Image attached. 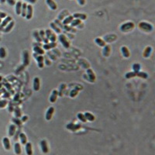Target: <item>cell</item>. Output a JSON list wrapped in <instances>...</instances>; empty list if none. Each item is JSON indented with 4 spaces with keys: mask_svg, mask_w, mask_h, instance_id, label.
Returning a JSON list of instances; mask_svg holds the SVG:
<instances>
[{
    "mask_svg": "<svg viewBox=\"0 0 155 155\" xmlns=\"http://www.w3.org/2000/svg\"><path fill=\"white\" fill-rule=\"evenodd\" d=\"M134 27H135V25L133 22H127V23H123L120 26V30L123 33L130 32L131 30H133Z\"/></svg>",
    "mask_w": 155,
    "mask_h": 155,
    "instance_id": "cell-1",
    "label": "cell"
},
{
    "mask_svg": "<svg viewBox=\"0 0 155 155\" xmlns=\"http://www.w3.org/2000/svg\"><path fill=\"white\" fill-rule=\"evenodd\" d=\"M139 28L140 29H142L144 31H146V32H151L153 30V26L148 23L146 22H141L139 23Z\"/></svg>",
    "mask_w": 155,
    "mask_h": 155,
    "instance_id": "cell-2",
    "label": "cell"
},
{
    "mask_svg": "<svg viewBox=\"0 0 155 155\" xmlns=\"http://www.w3.org/2000/svg\"><path fill=\"white\" fill-rule=\"evenodd\" d=\"M59 40H60L61 44L63 45L65 48L70 47V42H69V40L67 38V37H66L65 35L60 34V36H59Z\"/></svg>",
    "mask_w": 155,
    "mask_h": 155,
    "instance_id": "cell-3",
    "label": "cell"
},
{
    "mask_svg": "<svg viewBox=\"0 0 155 155\" xmlns=\"http://www.w3.org/2000/svg\"><path fill=\"white\" fill-rule=\"evenodd\" d=\"M54 108L53 106L49 107L47 111V113H46V115H45L46 120H47V121H50L52 119V116H53V115H54Z\"/></svg>",
    "mask_w": 155,
    "mask_h": 155,
    "instance_id": "cell-4",
    "label": "cell"
},
{
    "mask_svg": "<svg viewBox=\"0 0 155 155\" xmlns=\"http://www.w3.org/2000/svg\"><path fill=\"white\" fill-rule=\"evenodd\" d=\"M33 14H34V8H33V6L31 5H27V9H26V19H32Z\"/></svg>",
    "mask_w": 155,
    "mask_h": 155,
    "instance_id": "cell-5",
    "label": "cell"
},
{
    "mask_svg": "<svg viewBox=\"0 0 155 155\" xmlns=\"http://www.w3.org/2000/svg\"><path fill=\"white\" fill-rule=\"evenodd\" d=\"M30 62V59H29V54L28 51H23V66H28Z\"/></svg>",
    "mask_w": 155,
    "mask_h": 155,
    "instance_id": "cell-6",
    "label": "cell"
},
{
    "mask_svg": "<svg viewBox=\"0 0 155 155\" xmlns=\"http://www.w3.org/2000/svg\"><path fill=\"white\" fill-rule=\"evenodd\" d=\"M57 97H58V90H53L52 92H51V95L50 96V98H49V100L51 103H54L56 101L57 99Z\"/></svg>",
    "mask_w": 155,
    "mask_h": 155,
    "instance_id": "cell-7",
    "label": "cell"
},
{
    "mask_svg": "<svg viewBox=\"0 0 155 155\" xmlns=\"http://www.w3.org/2000/svg\"><path fill=\"white\" fill-rule=\"evenodd\" d=\"M33 86H34V91H39L40 88V78L38 77H36L34 78V85H33Z\"/></svg>",
    "mask_w": 155,
    "mask_h": 155,
    "instance_id": "cell-8",
    "label": "cell"
},
{
    "mask_svg": "<svg viewBox=\"0 0 155 155\" xmlns=\"http://www.w3.org/2000/svg\"><path fill=\"white\" fill-rule=\"evenodd\" d=\"M40 146H41V150H42V151H43V153L47 154L48 151H49V148H48V146H47V141H46L45 140H41V142H40Z\"/></svg>",
    "mask_w": 155,
    "mask_h": 155,
    "instance_id": "cell-9",
    "label": "cell"
},
{
    "mask_svg": "<svg viewBox=\"0 0 155 155\" xmlns=\"http://www.w3.org/2000/svg\"><path fill=\"white\" fill-rule=\"evenodd\" d=\"M87 75H88V77L89 78L90 81L94 82L95 81L96 77H95V75L92 70H91V69H87Z\"/></svg>",
    "mask_w": 155,
    "mask_h": 155,
    "instance_id": "cell-10",
    "label": "cell"
},
{
    "mask_svg": "<svg viewBox=\"0 0 155 155\" xmlns=\"http://www.w3.org/2000/svg\"><path fill=\"white\" fill-rule=\"evenodd\" d=\"M73 17L80 19V20H85L87 19V15L85 14V13H79V12H76L73 14Z\"/></svg>",
    "mask_w": 155,
    "mask_h": 155,
    "instance_id": "cell-11",
    "label": "cell"
},
{
    "mask_svg": "<svg viewBox=\"0 0 155 155\" xmlns=\"http://www.w3.org/2000/svg\"><path fill=\"white\" fill-rule=\"evenodd\" d=\"M121 52H122V54L124 57L126 58H128L130 56V51L129 49H128L126 47H125V46H123V47H121Z\"/></svg>",
    "mask_w": 155,
    "mask_h": 155,
    "instance_id": "cell-12",
    "label": "cell"
},
{
    "mask_svg": "<svg viewBox=\"0 0 155 155\" xmlns=\"http://www.w3.org/2000/svg\"><path fill=\"white\" fill-rule=\"evenodd\" d=\"M37 65L39 68H44V57L42 55H39L37 57Z\"/></svg>",
    "mask_w": 155,
    "mask_h": 155,
    "instance_id": "cell-13",
    "label": "cell"
},
{
    "mask_svg": "<svg viewBox=\"0 0 155 155\" xmlns=\"http://www.w3.org/2000/svg\"><path fill=\"white\" fill-rule=\"evenodd\" d=\"M46 2H47V6L52 9V10H56V9H57V6L54 0H46Z\"/></svg>",
    "mask_w": 155,
    "mask_h": 155,
    "instance_id": "cell-14",
    "label": "cell"
},
{
    "mask_svg": "<svg viewBox=\"0 0 155 155\" xmlns=\"http://www.w3.org/2000/svg\"><path fill=\"white\" fill-rule=\"evenodd\" d=\"M44 50H51L52 48H54L55 47H57V43L56 42H49L48 44H44Z\"/></svg>",
    "mask_w": 155,
    "mask_h": 155,
    "instance_id": "cell-15",
    "label": "cell"
},
{
    "mask_svg": "<svg viewBox=\"0 0 155 155\" xmlns=\"http://www.w3.org/2000/svg\"><path fill=\"white\" fill-rule=\"evenodd\" d=\"M2 143H3V145H4V147H5L6 150H10V148H11L10 141H9L8 137H4V138H3Z\"/></svg>",
    "mask_w": 155,
    "mask_h": 155,
    "instance_id": "cell-16",
    "label": "cell"
},
{
    "mask_svg": "<svg viewBox=\"0 0 155 155\" xmlns=\"http://www.w3.org/2000/svg\"><path fill=\"white\" fill-rule=\"evenodd\" d=\"M25 149L27 155H33V148L31 143H26L25 144Z\"/></svg>",
    "mask_w": 155,
    "mask_h": 155,
    "instance_id": "cell-17",
    "label": "cell"
},
{
    "mask_svg": "<svg viewBox=\"0 0 155 155\" xmlns=\"http://www.w3.org/2000/svg\"><path fill=\"white\" fill-rule=\"evenodd\" d=\"M12 20V18L11 17V16H6L4 20L2 21V23H1V27L2 28L6 27V26H7Z\"/></svg>",
    "mask_w": 155,
    "mask_h": 155,
    "instance_id": "cell-18",
    "label": "cell"
},
{
    "mask_svg": "<svg viewBox=\"0 0 155 155\" xmlns=\"http://www.w3.org/2000/svg\"><path fill=\"white\" fill-rule=\"evenodd\" d=\"M116 36L114 35V34H109V35H107L105 36V38H104V41L105 42H113L115 41L116 40Z\"/></svg>",
    "mask_w": 155,
    "mask_h": 155,
    "instance_id": "cell-19",
    "label": "cell"
},
{
    "mask_svg": "<svg viewBox=\"0 0 155 155\" xmlns=\"http://www.w3.org/2000/svg\"><path fill=\"white\" fill-rule=\"evenodd\" d=\"M16 130V126L15 124H11L9 127V136L12 137L14 136Z\"/></svg>",
    "mask_w": 155,
    "mask_h": 155,
    "instance_id": "cell-20",
    "label": "cell"
},
{
    "mask_svg": "<svg viewBox=\"0 0 155 155\" xmlns=\"http://www.w3.org/2000/svg\"><path fill=\"white\" fill-rule=\"evenodd\" d=\"M151 53H152V48H151L150 47H147L146 48H145V50L143 53L144 57H145V58L149 57L151 54Z\"/></svg>",
    "mask_w": 155,
    "mask_h": 155,
    "instance_id": "cell-21",
    "label": "cell"
},
{
    "mask_svg": "<svg viewBox=\"0 0 155 155\" xmlns=\"http://www.w3.org/2000/svg\"><path fill=\"white\" fill-rule=\"evenodd\" d=\"M22 5H23V3H22L21 1H19L17 2H16V15H20L21 14Z\"/></svg>",
    "mask_w": 155,
    "mask_h": 155,
    "instance_id": "cell-22",
    "label": "cell"
},
{
    "mask_svg": "<svg viewBox=\"0 0 155 155\" xmlns=\"http://www.w3.org/2000/svg\"><path fill=\"white\" fill-rule=\"evenodd\" d=\"M103 56L104 57H109L111 52V47L109 45H105V47H103Z\"/></svg>",
    "mask_w": 155,
    "mask_h": 155,
    "instance_id": "cell-23",
    "label": "cell"
},
{
    "mask_svg": "<svg viewBox=\"0 0 155 155\" xmlns=\"http://www.w3.org/2000/svg\"><path fill=\"white\" fill-rule=\"evenodd\" d=\"M15 25V22L12 20L6 26V27L4 28V29H3V31H4L5 33H9V32H10L12 30V29L13 28V26H14Z\"/></svg>",
    "mask_w": 155,
    "mask_h": 155,
    "instance_id": "cell-24",
    "label": "cell"
},
{
    "mask_svg": "<svg viewBox=\"0 0 155 155\" xmlns=\"http://www.w3.org/2000/svg\"><path fill=\"white\" fill-rule=\"evenodd\" d=\"M73 19H74L73 16L68 15L67 17L64 19V20H63V22H62V23H63V25H68V24L71 23Z\"/></svg>",
    "mask_w": 155,
    "mask_h": 155,
    "instance_id": "cell-25",
    "label": "cell"
},
{
    "mask_svg": "<svg viewBox=\"0 0 155 155\" xmlns=\"http://www.w3.org/2000/svg\"><path fill=\"white\" fill-rule=\"evenodd\" d=\"M84 115H85V118H86V120H88V121L92 122L95 120V117L94 115L92 114L91 113H89V112H86L85 113H84Z\"/></svg>",
    "mask_w": 155,
    "mask_h": 155,
    "instance_id": "cell-26",
    "label": "cell"
},
{
    "mask_svg": "<svg viewBox=\"0 0 155 155\" xmlns=\"http://www.w3.org/2000/svg\"><path fill=\"white\" fill-rule=\"evenodd\" d=\"M34 51L36 53V54H40V55H43L44 54V51L40 46H35L34 47Z\"/></svg>",
    "mask_w": 155,
    "mask_h": 155,
    "instance_id": "cell-27",
    "label": "cell"
},
{
    "mask_svg": "<svg viewBox=\"0 0 155 155\" xmlns=\"http://www.w3.org/2000/svg\"><path fill=\"white\" fill-rule=\"evenodd\" d=\"M14 150H15L16 154H17V155L21 154L22 149H21L20 144H19V143H16V144H15V145H14Z\"/></svg>",
    "mask_w": 155,
    "mask_h": 155,
    "instance_id": "cell-28",
    "label": "cell"
},
{
    "mask_svg": "<svg viewBox=\"0 0 155 155\" xmlns=\"http://www.w3.org/2000/svg\"><path fill=\"white\" fill-rule=\"evenodd\" d=\"M80 127H81L80 125H76V124H73V123L67 125V129L71 130H77Z\"/></svg>",
    "mask_w": 155,
    "mask_h": 155,
    "instance_id": "cell-29",
    "label": "cell"
},
{
    "mask_svg": "<svg viewBox=\"0 0 155 155\" xmlns=\"http://www.w3.org/2000/svg\"><path fill=\"white\" fill-rule=\"evenodd\" d=\"M95 41L96 43V44L99 46V47H105V42L104 41V40H103L102 38H99V37L95 38Z\"/></svg>",
    "mask_w": 155,
    "mask_h": 155,
    "instance_id": "cell-30",
    "label": "cell"
},
{
    "mask_svg": "<svg viewBox=\"0 0 155 155\" xmlns=\"http://www.w3.org/2000/svg\"><path fill=\"white\" fill-rule=\"evenodd\" d=\"M50 26H51V27L54 29V30L57 33V34H61V28L59 27V26H57V25H56L54 23H51L50 24Z\"/></svg>",
    "mask_w": 155,
    "mask_h": 155,
    "instance_id": "cell-31",
    "label": "cell"
},
{
    "mask_svg": "<svg viewBox=\"0 0 155 155\" xmlns=\"http://www.w3.org/2000/svg\"><path fill=\"white\" fill-rule=\"evenodd\" d=\"M26 9H27V4L26 3H23L22 5V9H21V16L22 17H26Z\"/></svg>",
    "mask_w": 155,
    "mask_h": 155,
    "instance_id": "cell-32",
    "label": "cell"
},
{
    "mask_svg": "<svg viewBox=\"0 0 155 155\" xmlns=\"http://www.w3.org/2000/svg\"><path fill=\"white\" fill-rule=\"evenodd\" d=\"M19 136V139H20V140H21V144H22L25 145L26 143H27V138H26V136L24 133H20Z\"/></svg>",
    "mask_w": 155,
    "mask_h": 155,
    "instance_id": "cell-33",
    "label": "cell"
},
{
    "mask_svg": "<svg viewBox=\"0 0 155 155\" xmlns=\"http://www.w3.org/2000/svg\"><path fill=\"white\" fill-rule=\"evenodd\" d=\"M79 88H74V89H72L70 92V97L71 98H75V97H76L78 94V92H79Z\"/></svg>",
    "mask_w": 155,
    "mask_h": 155,
    "instance_id": "cell-34",
    "label": "cell"
},
{
    "mask_svg": "<svg viewBox=\"0 0 155 155\" xmlns=\"http://www.w3.org/2000/svg\"><path fill=\"white\" fill-rule=\"evenodd\" d=\"M14 114H15V116L16 118H20L22 116V113H21V110L20 109L19 107H16L14 109Z\"/></svg>",
    "mask_w": 155,
    "mask_h": 155,
    "instance_id": "cell-35",
    "label": "cell"
},
{
    "mask_svg": "<svg viewBox=\"0 0 155 155\" xmlns=\"http://www.w3.org/2000/svg\"><path fill=\"white\" fill-rule=\"evenodd\" d=\"M66 88V85L65 84H62L60 86V91H58V96H62L64 95V92L65 91Z\"/></svg>",
    "mask_w": 155,
    "mask_h": 155,
    "instance_id": "cell-36",
    "label": "cell"
},
{
    "mask_svg": "<svg viewBox=\"0 0 155 155\" xmlns=\"http://www.w3.org/2000/svg\"><path fill=\"white\" fill-rule=\"evenodd\" d=\"M33 35H34V37L35 38V40H37V42H42V39L40 37V36L39 34V32L37 31H34V33H33Z\"/></svg>",
    "mask_w": 155,
    "mask_h": 155,
    "instance_id": "cell-37",
    "label": "cell"
},
{
    "mask_svg": "<svg viewBox=\"0 0 155 155\" xmlns=\"http://www.w3.org/2000/svg\"><path fill=\"white\" fill-rule=\"evenodd\" d=\"M81 23V20L78 19H73L72 22L71 23V27H74V26H77L78 25H80Z\"/></svg>",
    "mask_w": 155,
    "mask_h": 155,
    "instance_id": "cell-38",
    "label": "cell"
},
{
    "mask_svg": "<svg viewBox=\"0 0 155 155\" xmlns=\"http://www.w3.org/2000/svg\"><path fill=\"white\" fill-rule=\"evenodd\" d=\"M137 76L141 78H144V79H147L148 78V75L147 73H145L144 71H139L137 73Z\"/></svg>",
    "mask_w": 155,
    "mask_h": 155,
    "instance_id": "cell-39",
    "label": "cell"
},
{
    "mask_svg": "<svg viewBox=\"0 0 155 155\" xmlns=\"http://www.w3.org/2000/svg\"><path fill=\"white\" fill-rule=\"evenodd\" d=\"M6 51L4 47H0V58L4 59L6 57Z\"/></svg>",
    "mask_w": 155,
    "mask_h": 155,
    "instance_id": "cell-40",
    "label": "cell"
},
{
    "mask_svg": "<svg viewBox=\"0 0 155 155\" xmlns=\"http://www.w3.org/2000/svg\"><path fill=\"white\" fill-rule=\"evenodd\" d=\"M12 122L14 123V124L16 125V126H22V121L19 120V118H12Z\"/></svg>",
    "mask_w": 155,
    "mask_h": 155,
    "instance_id": "cell-41",
    "label": "cell"
},
{
    "mask_svg": "<svg viewBox=\"0 0 155 155\" xmlns=\"http://www.w3.org/2000/svg\"><path fill=\"white\" fill-rule=\"evenodd\" d=\"M137 76V73L134 71H130V72H128V73L126 74L125 75V78L129 79V78H134Z\"/></svg>",
    "mask_w": 155,
    "mask_h": 155,
    "instance_id": "cell-42",
    "label": "cell"
},
{
    "mask_svg": "<svg viewBox=\"0 0 155 155\" xmlns=\"http://www.w3.org/2000/svg\"><path fill=\"white\" fill-rule=\"evenodd\" d=\"M77 116H78V119L79 120H81V122H83V123H85L87 120H86V118H85V115L84 113H78V115H77Z\"/></svg>",
    "mask_w": 155,
    "mask_h": 155,
    "instance_id": "cell-43",
    "label": "cell"
},
{
    "mask_svg": "<svg viewBox=\"0 0 155 155\" xmlns=\"http://www.w3.org/2000/svg\"><path fill=\"white\" fill-rule=\"evenodd\" d=\"M140 68H141V66L140 64H133V71L134 72H136V73H137V72H139L140 70Z\"/></svg>",
    "mask_w": 155,
    "mask_h": 155,
    "instance_id": "cell-44",
    "label": "cell"
},
{
    "mask_svg": "<svg viewBox=\"0 0 155 155\" xmlns=\"http://www.w3.org/2000/svg\"><path fill=\"white\" fill-rule=\"evenodd\" d=\"M8 102L6 100H0V109H3L6 106V105H7Z\"/></svg>",
    "mask_w": 155,
    "mask_h": 155,
    "instance_id": "cell-45",
    "label": "cell"
},
{
    "mask_svg": "<svg viewBox=\"0 0 155 155\" xmlns=\"http://www.w3.org/2000/svg\"><path fill=\"white\" fill-rule=\"evenodd\" d=\"M64 29H65V30H67V31H72V32H75L76 30L75 29H73V28L71 27V26H68V25H64Z\"/></svg>",
    "mask_w": 155,
    "mask_h": 155,
    "instance_id": "cell-46",
    "label": "cell"
},
{
    "mask_svg": "<svg viewBox=\"0 0 155 155\" xmlns=\"http://www.w3.org/2000/svg\"><path fill=\"white\" fill-rule=\"evenodd\" d=\"M49 40H51V42H56V40H57V37H56V34L52 33V34L51 35V37H49Z\"/></svg>",
    "mask_w": 155,
    "mask_h": 155,
    "instance_id": "cell-47",
    "label": "cell"
},
{
    "mask_svg": "<svg viewBox=\"0 0 155 155\" xmlns=\"http://www.w3.org/2000/svg\"><path fill=\"white\" fill-rule=\"evenodd\" d=\"M52 31L51 30V29H46L45 30V35H46V37H47L48 40H49V37H51V35L52 34Z\"/></svg>",
    "mask_w": 155,
    "mask_h": 155,
    "instance_id": "cell-48",
    "label": "cell"
},
{
    "mask_svg": "<svg viewBox=\"0 0 155 155\" xmlns=\"http://www.w3.org/2000/svg\"><path fill=\"white\" fill-rule=\"evenodd\" d=\"M39 34H40V37L42 39V41H43V40L47 38V37H46V35H45V31H44L43 29H41V30L39 32Z\"/></svg>",
    "mask_w": 155,
    "mask_h": 155,
    "instance_id": "cell-49",
    "label": "cell"
},
{
    "mask_svg": "<svg viewBox=\"0 0 155 155\" xmlns=\"http://www.w3.org/2000/svg\"><path fill=\"white\" fill-rule=\"evenodd\" d=\"M54 22H55L54 23H55L56 25L59 26L61 28H64V25H63V23H61V20H59V19H55Z\"/></svg>",
    "mask_w": 155,
    "mask_h": 155,
    "instance_id": "cell-50",
    "label": "cell"
},
{
    "mask_svg": "<svg viewBox=\"0 0 155 155\" xmlns=\"http://www.w3.org/2000/svg\"><path fill=\"white\" fill-rule=\"evenodd\" d=\"M6 2H7L9 6H13L16 5V0H6Z\"/></svg>",
    "mask_w": 155,
    "mask_h": 155,
    "instance_id": "cell-51",
    "label": "cell"
},
{
    "mask_svg": "<svg viewBox=\"0 0 155 155\" xmlns=\"http://www.w3.org/2000/svg\"><path fill=\"white\" fill-rule=\"evenodd\" d=\"M7 16V14L5 12H0V19H3V18H6Z\"/></svg>",
    "mask_w": 155,
    "mask_h": 155,
    "instance_id": "cell-52",
    "label": "cell"
},
{
    "mask_svg": "<svg viewBox=\"0 0 155 155\" xmlns=\"http://www.w3.org/2000/svg\"><path fill=\"white\" fill-rule=\"evenodd\" d=\"M13 110H14V108H13V106H12V104L10 103L9 104V113H12Z\"/></svg>",
    "mask_w": 155,
    "mask_h": 155,
    "instance_id": "cell-53",
    "label": "cell"
},
{
    "mask_svg": "<svg viewBox=\"0 0 155 155\" xmlns=\"http://www.w3.org/2000/svg\"><path fill=\"white\" fill-rule=\"evenodd\" d=\"M78 2L80 6H84L85 4V0H78Z\"/></svg>",
    "mask_w": 155,
    "mask_h": 155,
    "instance_id": "cell-54",
    "label": "cell"
},
{
    "mask_svg": "<svg viewBox=\"0 0 155 155\" xmlns=\"http://www.w3.org/2000/svg\"><path fill=\"white\" fill-rule=\"evenodd\" d=\"M44 61H45V63H46V65H51V61H49L48 60V58H44Z\"/></svg>",
    "mask_w": 155,
    "mask_h": 155,
    "instance_id": "cell-55",
    "label": "cell"
},
{
    "mask_svg": "<svg viewBox=\"0 0 155 155\" xmlns=\"http://www.w3.org/2000/svg\"><path fill=\"white\" fill-rule=\"evenodd\" d=\"M4 85L8 88L9 90H10L11 92H12V87H11V85H10V84H9V83H6V84H4Z\"/></svg>",
    "mask_w": 155,
    "mask_h": 155,
    "instance_id": "cell-56",
    "label": "cell"
},
{
    "mask_svg": "<svg viewBox=\"0 0 155 155\" xmlns=\"http://www.w3.org/2000/svg\"><path fill=\"white\" fill-rule=\"evenodd\" d=\"M28 119H29V117H28L27 116H23V117H22V120H21L22 123H23V122L27 121V120H28Z\"/></svg>",
    "mask_w": 155,
    "mask_h": 155,
    "instance_id": "cell-57",
    "label": "cell"
},
{
    "mask_svg": "<svg viewBox=\"0 0 155 155\" xmlns=\"http://www.w3.org/2000/svg\"><path fill=\"white\" fill-rule=\"evenodd\" d=\"M26 1L31 3V4H34V3H36V2H37V0H26Z\"/></svg>",
    "mask_w": 155,
    "mask_h": 155,
    "instance_id": "cell-58",
    "label": "cell"
},
{
    "mask_svg": "<svg viewBox=\"0 0 155 155\" xmlns=\"http://www.w3.org/2000/svg\"><path fill=\"white\" fill-rule=\"evenodd\" d=\"M4 98H9L10 97V95H9V92H5V94H4V96H3Z\"/></svg>",
    "mask_w": 155,
    "mask_h": 155,
    "instance_id": "cell-59",
    "label": "cell"
},
{
    "mask_svg": "<svg viewBox=\"0 0 155 155\" xmlns=\"http://www.w3.org/2000/svg\"><path fill=\"white\" fill-rule=\"evenodd\" d=\"M19 98V94H16V97L14 98V100H15V101L17 100Z\"/></svg>",
    "mask_w": 155,
    "mask_h": 155,
    "instance_id": "cell-60",
    "label": "cell"
},
{
    "mask_svg": "<svg viewBox=\"0 0 155 155\" xmlns=\"http://www.w3.org/2000/svg\"><path fill=\"white\" fill-rule=\"evenodd\" d=\"M0 2L2 3V4H3V3H5V2H6V0H0Z\"/></svg>",
    "mask_w": 155,
    "mask_h": 155,
    "instance_id": "cell-61",
    "label": "cell"
},
{
    "mask_svg": "<svg viewBox=\"0 0 155 155\" xmlns=\"http://www.w3.org/2000/svg\"><path fill=\"white\" fill-rule=\"evenodd\" d=\"M2 77L1 76V75H0V82L2 81Z\"/></svg>",
    "mask_w": 155,
    "mask_h": 155,
    "instance_id": "cell-62",
    "label": "cell"
},
{
    "mask_svg": "<svg viewBox=\"0 0 155 155\" xmlns=\"http://www.w3.org/2000/svg\"><path fill=\"white\" fill-rule=\"evenodd\" d=\"M2 84L1 83V82H0V88H2Z\"/></svg>",
    "mask_w": 155,
    "mask_h": 155,
    "instance_id": "cell-63",
    "label": "cell"
},
{
    "mask_svg": "<svg viewBox=\"0 0 155 155\" xmlns=\"http://www.w3.org/2000/svg\"><path fill=\"white\" fill-rule=\"evenodd\" d=\"M2 23V19H0V23Z\"/></svg>",
    "mask_w": 155,
    "mask_h": 155,
    "instance_id": "cell-64",
    "label": "cell"
}]
</instances>
